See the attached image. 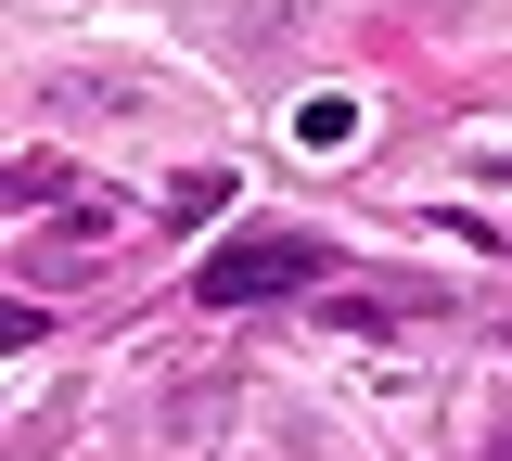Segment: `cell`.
I'll use <instances>...</instances> for the list:
<instances>
[{"instance_id": "cell-3", "label": "cell", "mask_w": 512, "mask_h": 461, "mask_svg": "<svg viewBox=\"0 0 512 461\" xmlns=\"http://www.w3.org/2000/svg\"><path fill=\"white\" fill-rule=\"evenodd\" d=\"M397 308H423V295H410V282H397V295H384V282H359V295H333V308H320V333H384Z\"/></svg>"}, {"instance_id": "cell-1", "label": "cell", "mask_w": 512, "mask_h": 461, "mask_svg": "<svg viewBox=\"0 0 512 461\" xmlns=\"http://www.w3.org/2000/svg\"><path fill=\"white\" fill-rule=\"evenodd\" d=\"M308 282H333V244L320 231H244V244H218L192 269L205 308H269V295H308Z\"/></svg>"}, {"instance_id": "cell-2", "label": "cell", "mask_w": 512, "mask_h": 461, "mask_svg": "<svg viewBox=\"0 0 512 461\" xmlns=\"http://www.w3.org/2000/svg\"><path fill=\"white\" fill-rule=\"evenodd\" d=\"M116 103H141L128 77H39V116H116Z\"/></svg>"}, {"instance_id": "cell-4", "label": "cell", "mask_w": 512, "mask_h": 461, "mask_svg": "<svg viewBox=\"0 0 512 461\" xmlns=\"http://www.w3.org/2000/svg\"><path fill=\"white\" fill-rule=\"evenodd\" d=\"M0 193H13V205H77V180H64V154H13Z\"/></svg>"}, {"instance_id": "cell-6", "label": "cell", "mask_w": 512, "mask_h": 461, "mask_svg": "<svg viewBox=\"0 0 512 461\" xmlns=\"http://www.w3.org/2000/svg\"><path fill=\"white\" fill-rule=\"evenodd\" d=\"M487 461H512V436H500V449H487Z\"/></svg>"}, {"instance_id": "cell-5", "label": "cell", "mask_w": 512, "mask_h": 461, "mask_svg": "<svg viewBox=\"0 0 512 461\" xmlns=\"http://www.w3.org/2000/svg\"><path fill=\"white\" fill-rule=\"evenodd\" d=\"M218 205H231V180H218V167H192L180 193H167V218H218Z\"/></svg>"}]
</instances>
